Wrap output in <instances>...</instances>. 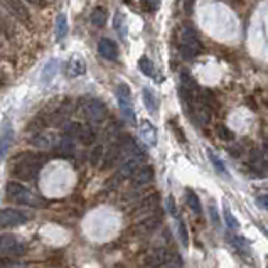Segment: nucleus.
<instances>
[{
  "label": "nucleus",
  "instance_id": "obj_1",
  "mask_svg": "<svg viewBox=\"0 0 268 268\" xmlns=\"http://www.w3.org/2000/svg\"><path fill=\"white\" fill-rule=\"evenodd\" d=\"M46 157L38 152H30V154L20 155L17 160L14 162L12 176L20 179V181H32L38 177L39 171L43 169L46 164Z\"/></svg>",
  "mask_w": 268,
  "mask_h": 268
},
{
  "label": "nucleus",
  "instance_id": "obj_2",
  "mask_svg": "<svg viewBox=\"0 0 268 268\" xmlns=\"http://www.w3.org/2000/svg\"><path fill=\"white\" fill-rule=\"evenodd\" d=\"M5 194H7V197L12 203L24 204V206H41L39 199L20 182L10 181L7 186H5Z\"/></svg>",
  "mask_w": 268,
  "mask_h": 268
},
{
  "label": "nucleus",
  "instance_id": "obj_3",
  "mask_svg": "<svg viewBox=\"0 0 268 268\" xmlns=\"http://www.w3.org/2000/svg\"><path fill=\"white\" fill-rule=\"evenodd\" d=\"M81 107H83V113H85V118L93 125L102 123L108 115L105 103L96 98H85L81 102Z\"/></svg>",
  "mask_w": 268,
  "mask_h": 268
},
{
  "label": "nucleus",
  "instance_id": "obj_4",
  "mask_svg": "<svg viewBox=\"0 0 268 268\" xmlns=\"http://www.w3.org/2000/svg\"><path fill=\"white\" fill-rule=\"evenodd\" d=\"M145 265L149 266H182L181 256L171 253L167 248H157L147 256Z\"/></svg>",
  "mask_w": 268,
  "mask_h": 268
},
{
  "label": "nucleus",
  "instance_id": "obj_5",
  "mask_svg": "<svg viewBox=\"0 0 268 268\" xmlns=\"http://www.w3.org/2000/svg\"><path fill=\"white\" fill-rule=\"evenodd\" d=\"M29 219H32V214L24 213L20 209L5 208L0 211V226L2 228H15V226L27 223Z\"/></svg>",
  "mask_w": 268,
  "mask_h": 268
},
{
  "label": "nucleus",
  "instance_id": "obj_6",
  "mask_svg": "<svg viewBox=\"0 0 268 268\" xmlns=\"http://www.w3.org/2000/svg\"><path fill=\"white\" fill-rule=\"evenodd\" d=\"M199 86L196 80L187 75V73H182L181 75V85H179V93H181L182 99L186 102L187 105H192L197 102V96H199Z\"/></svg>",
  "mask_w": 268,
  "mask_h": 268
},
{
  "label": "nucleus",
  "instance_id": "obj_7",
  "mask_svg": "<svg viewBox=\"0 0 268 268\" xmlns=\"http://www.w3.org/2000/svg\"><path fill=\"white\" fill-rule=\"evenodd\" d=\"M2 5L9 10L10 15H14L19 22H22L24 25H32V17L30 12L22 0H2Z\"/></svg>",
  "mask_w": 268,
  "mask_h": 268
},
{
  "label": "nucleus",
  "instance_id": "obj_8",
  "mask_svg": "<svg viewBox=\"0 0 268 268\" xmlns=\"http://www.w3.org/2000/svg\"><path fill=\"white\" fill-rule=\"evenodd\" d=\"M0 253L9 256H22L25 245L14 234H0Z\"/></svg>",
  "mask_w": 268,
  "mask_h": 268
},
{
  "label": "nucleus",
  "instance_id": "obj_9",
  "mask_svg": "<svg viewBox=\"0 0 268 268\" xmlns=\"http://www.w3.org/2000/svg\"><path fill=\"white\" fill-rule=\"evenodd\" d=\"M140 162L142 160L139 159V157H128L127 162H125V164H122V167L118 169L117 174L112 177V184H110V187H117L122 181L128 179L130 176H132V172L140 165Z\"/></svg>",
  "mask_w": 268,
  "mask_h": 268
},
{
  "label": "nucleus",
  "instance_id": "obj_10",
  "mask_svg": "<svg viewBox=\"0 0 268 268\" xmlns=\"http://www.w3.org/2000/svg\"><path fill=\"white\" fill-rule=\"evenodd\" d=\"M122 157V147H120L118 140H113L112 144L108 145L107 150H103V157H102V171H108L110 167H113L118 162V159Z\"/></svg>",
  "mask_w": 268,
  "mask_h": 268
},
{
  "label": "nucleus",
  "instance_id": "obj_11",
  "mask_svg": "<svg viewBox=\"0 0 268 268\" xmlns=\"http://www.w3.org/2000/svg\"><path fill=\"white\" fill-rule=\"evenodd\" d=\"M160 224H162V218L154 214V216H147L135 226H132V231L133 234H149V233H154L155 229H159Z\"/></svg>",
  "mask_w": 268,
  "mask_h": 268
},
{
  "label": "nucleus",
  "instance_id": "obj_12",
  "mask_svg": "<svg viewBox=\"0 0 268 268\" xmlns=\"http://www.w3.org/2000/svg\"><path fill=\"white\" fill-rule=\"evenodd\" d=\"M130 177H132L133 187H142V186H145V184L152 182V179H154V169H152L150 165H140L132 172Z\"/></svg>",
  "mask_w": 268,
  "mask_h": 268
},
{
  "label": "nucleus",
  "instance_id": "obj_13",
  "mask_svg": "<svg viewBox=\"0 0 268 268\" xmlns=\"http://www.w3.org/2000/svg\"><path fill=\"white\" fill-rule=\"evenodd\" d=\"M98 52L105 57V59L115 61L118 57V46L112 39L102 38L99 39V43H98Z\"/></svg>",
  "mask_w": 268,
  "mask_h": 268
},
{
  "label": "nucleus",
  "instance_id": "obj_14",
  "mask_svg": "<svg viewBox=\"0 0 268 268\" xmlns=\"http://www.w3.org/2000/svg\"><path fill=\"white\" fill-rule=\"evenodd\" d=\"M70 115H71V102L70 99H66V102H62L59 107L54 110L52 117L49 118V123L59 127V125H62L68 118H70Z\"/></svg>",
  "mask_w": 268,
  "mask_h": 268
},
{
  "label": "nucleus",
  "instance_id": "obj_15",
  "mask_svg": "<svg viewBox=\"0 0 268 268\" xmlns=\"http://www.w3.org/2000/svg\"><path fill=\"white\" fill-rule=\"evenodd\" d=\"M32 145L38 147L39 150H51L56 147V137L49 133V132H38L36 133V137L32 139Z\"/></svg>",
  "mask_w": 268,
  "mask_h": 268
},
{
  "label": "nucleus",
  "instance_id": "obj_16",
  "mask_svg": "<svg viewBox=\"0 0 268 268\" xmlns=\"http://www.w3.org/2000/svg\"><path fill=\"white\" fill-rule=\"evenodd\" d=\"M140 127V135L149 145H155L157 144V128L154 127V123L149 122V120H142L139 123Z\"/></svg>",
  "mask_w": 268,
  "mask_h": 268
},
{
  "label": "nucleus",
  "instance_id": "obj_17",
  "mask_svg": "<svg viewBox=\"0 0 268 268\" xmlns=\"http://www.w3.org/2000/svg\"><path fill=\"white\" fill-rule=\"evenodd\" d=\"M182 43L194 47L196 51L201 52V41H199L196 30H194L192 25H186V27L182 29Z\"/></svg>",
  "mask_w": 268,
  "mask_h": 268
},
{
  "label": "nucleus",
  "instance_id": "obj_18",
  "mask_svg": "<svg viewBox=\"0 0 268 268\" xmlns=\"http://www.w3.org/2000/svg\"><path fill=\"white\" fill-rule=\"evenodd\" d=\"M118 98V105H120V110L123 113V118H127L132 125H137V117H135V110H133V105H132V99L130 98Z\"/></svg>",
  "mask_w": 268,
  "mask_h": 268
},
{
  "label": "nucleus",
  "instance_id": "obj_19",
  "mask_svg": "<svg viewBox=\"0 0 268 268\" xmlns=\"http://www.w3.org/2000/svg\"><path fill=\"white\" fill-rule=\"evenodd\" d=\"M85 71H86V62L81 57L75 56L68 61V75L70 76H81L85 75Z\"/></svg>",
  "mask_w": 268,
  "mask_h": 268
},
{
  "label": "nucleus",
  "instance_id": "obj_20",
  "mask_svg": "<svg viewBox=\"0 0 268 268\" xmlns=\"http://www.w3.org/2000/svg\"><path fill=\"white\" fill-rule=\"evenodd\" d=\"M142 98H144L145 108L149 110L150 113H157V110H159V102H157L155 93L152 91L150 88H144V89H142Z\"/></svg>",
  "mask_w": 268,
  "mask_h": 268
},
{
  "label": "nucleus",
  "instance_id": "obj_21",
  "mask_svg": "<svg viewBox=\"0 0 268 268\" xmlns=\"http://www.w3.org/2000/svg\"><path fill=\"white\" fill-rule=\"evenodd\" d=\"M57 149H59V154L62 157H66V159H70V157L75 155V142H73V137H68L64 135L62 139L59 140V145H57Z\"/></svg>",
  "mask_w": 268,
  "mask_h": 268
},
{
  "label": "nucleus",
  "instance_id": "obj_22",
  "mask_svg": "<svg viewBox=\"0 0 268 268\" xmlns=\"http://www.w3.org/2000/svg\"><path fill=\"white\" fill-rule=\"evenodd\" d=\"M113 27L120 34V38H127V22H125V15L117 10L113 17Z\"/></svg>",
  "mask_w": 268,
  "mask_h": 268
},
{
  "label": "nucleus",
  "instance_id": "obj_23",
  "mask_svg": "<svg viewBox=\"0 0 268 268\" xmlns=\"http://www.w3.org/2000/svg\"><path fill=\"white\" fill-rule=\"evenodd\" d=\"M89 19H91V24L96 25V27H103L105 24H107V10L103 7H96L93 9L91 15H89Z\"/></svg>",
  "mask_w": 268,
  "mask_h": 268
},
{
  "label": "nucleus",
  "instance_id": "obj_24",
  "mask_svg": "<svg viewBox=\"0 0 268 268\" xmlns=\"http://www.w3.org/2000/svg\"><path fill=\"white\" fill-rule=\"evenodd\" d=\"M68 34V19L64 14H59L56 20V41H62Z\"/></svg>",
  "mask_w": 268,
  "mask_h": 268
},
{
  "label": "nucleus",
  "instance_id": "obj_25",
  "mask_svg": "<svg viewBox=\"0 0 268 268\" xmlns=\"http://www.w3.org/2000/svg\"><path fill=\"white\" fill-rule=\"evenodd\" d=\"M186 197H187V206H189V209H191L194 214H197V216H199V214L203 213V208H201V201H199L197 194L194 192V191H187Z\"/></svg>",
  "mask_w": 268,
  "mask_h": 268
},
{
  "label": "nucleus",
  "instance_id": "obj_26",
  "mask_svg": "<svg viewBox=\"0 0 268 268\" xmlns=\"http://www.w3.org/2000/svg\"><path fill=\"white\" fill-rule=\"evenodd\" d=\"M56 73H57V61L52 59L44 66L43 73H41V80H43V83H49L56 76Z\"/></svg>",
  "mask_w": 268,
  "mask_h": 268
},
{
  "label": "nucleus",
  "instance_id": "obj_27",
  "mask_svg": "<svg viewBox=\"0 0 268 268\" xmlns=\"http://www.w3.org/2000/svg\"><path fill=\"white\" fill-rule=\"evenodd\" d=\"M78 137H80L83 145H91L96 140V133H94V130L91 127H81V132Z\"/></svg>",
  "mask_w": 268,
  "mask_h": 268
},
{
  "label": "nucleus",
  "instance_id": "obj_28",
  "mask_svg": "<svg viewBox=\"0 0 268 268\" xmlns=\"http://www.w3.org/2000/svg\"><path fill=\"white\" fill-rule=\"evenodd\" d=\"M160 203V196L159 194H150L149 197H145L144 201L140 203V208H139V211H149V209H154L157 208V204Z\"/></svg>",
  "mask_w": 268,
  "mask_h": 268
},
{
  "label": "nucleus",
  "instance_id": "obj_29",
  "mask_svg": "<svg viewBox=\"0 0 268 268\" xmlns=\"http://www.w3.org/2000/svg\"><path fill=\"white\" fill-rule=\"evenodd\" d=\"M139 68H140V71L144 73L145 76H154L155 75V68H154V62H152L149 57L147 56H142L140 59H139Z\"/></svg>",
  "mask_w": 268,
  "mask_h": 268
},
{
  "label": "nucleus",
  "instance_id": "obj_30",
  "mask_svg": "<svg viewBox=\"0 0 268 268\" xmlns=\"http://www.w3.org/2000/svg\"><path fill=\"white\" fill-rule=\"evenodd\" d=\"M179 52H181L182 59H186V61H192V59H196L197 54H199V51H196V49H194V47L187 46V44H184V43L179 44Z\"/></svg>",
  "mask_w": 268,
  "mask_h": 268
},
{
  "label": "nucleus",
  "instance_id": "obj_31",
  "mask_svg": "<svg viewBox=\"0 0 268 268\" xmlns=\"http://www.w3.org/2000/svg\"><path fill=\"white\" fill-rule=\"evenodd\" d=\"M231 243H233V246L240 251L241 255H245V253L248 255L250 253V243H248V240L241 238V236H233Z\"/></svg>",
  "mask_w": 268,
  "mask_h": 268
},
{
  "label": "nucleus",
  "instance_id": "obj_32",
  "mask_svg": "<svg viewBox=\"0 0 268 268\" xmlns=\"http://www.w3.org/2000/svg\"><path fill=\"white\" fill-rule=\"evenodd\" d=\"M208 157H209V160H211V164H213L214 169H216L219 174L226 176V167H224V164H223V160L219 159V157L214 154L211 149H208Z\"/></svg>",
  "mask_w": 268,
  "mask_h": 268
},
{
  "label": "nucleus",
  "instance_id": "obj_33",
  "mask_svg": "<svg viewBox=\"0 0 268 268\" xmlns=\"http://www.w3.org/2000/svg\"><path fill=\"white\" fill-rule=\"evenodd\" d=\"M103 145H96L93 147V150L89 152V164L96 167L99 162H102V157H103Z\"/></svg>",
  "mask_w": 268,
  "mask_h": 268
},
{
  "label": "nucleus",
  "instance_id": "obj_34",
  "mask_svg": "<svg viewBox=\"0 0 268 268\" xmlns=\"http://www.w3.org/2000/svg\"><path fill=\"white\" fill-rule=\"evenodd\" d=\"M224 221H226V224H228V228H231V229H238L240 228V224H238V221H236L234 214L229 211L228 204H224Z\"/></svg>",
  "mask_w": 268,
  "mask_h": 268
},
{
  "label": "nucleus",
  "instance_id": "obj_35",
  "mask_svg": "<svg viewBox=\"0 0 268 268\" xmlns=\"http://www.w3.org/2000/svg\"><path fill=\"white\" fill-rule=\"evenodd\" d=\"M81 127H83V125L78 123V122H68L66 127H64V135L78 137V135H80V132H81Z\"/></svg>",
  "mask_w": 268,
  "mask_h": 268
},
{
  "label": "nucleus",
  "instance_id": "obj_36",
  "mask_svg": "<svg viewBox=\"0 0 268 268\" xmlns=\"http://www.w3.org/2000/svg\"><path fill=\"white\" fill-rule=\"evenodd\" d=\"M10 144H12V132L7 130V132L2 135V139H0V157H2L5 152H7Z\"/></svg>",
  "mask_w": 268,
  "mask_h": 268
},
{
  "label": "nucleus",
  "instance_id": "obj_37",
  "mask_svg": "<svg viewBox=\"0 0 268 268\" xmlns=\"http://www.w3.org/2000/svg\"><path fill=\"white\" fill-rule=\"evenodd\" d=\"M216 133H218L219 139H221V140H226V142L234 139V133L231 132V130H229L228 127H224V125H218V127H216Z\"/></svg>",
  "mask_w": 268,
  "mask_h": 268
},
{
  "label": "nucleus",
  "instance_id": "obj_38",
  "mask_svg": "<svg viewBox=\"0 0 268 268\" xmlns=\"http://www.w3.org/2000/svg\"><path fill=\"white\" fill-rule=\"evenodd\" d=\"M118 135H120V127H118V123H110L107 130H105V137L107 139H118Z\"/></svg>",
  "mask_w": 268,
  "mask_h": 268
},
{
  "label": "nucleus",
  "instance_id": "obj_39",
  "mask_svg": "<svg viewBox=\"0 0 268 268\" xmlns=\"http://www.w3.org/2000/svg\"><path fill=\"white\" fill-rule=\"evenodd\" d=\"M179 236L184 246H189V234H187V226L184 221H179Z\"/></svg>",
  "mask_w": 268,
  "mask_h": 268
},
{
  "label": "nucleus",
  "instance_id": "obj_40",
  "mask_svg": "<svg viewBox=\"0 0 268 268\" xmlns=\"http://www.w3.org/2000/svg\"><path fill=\"white\" fill-rule=\"evenodd\" d=\"M117 96L132 99V91H130V86L127 85V83H122V85H118V88H117Z\"/></svg>",
  "mask_w": 268,
  "mask_h": 268
},
{
  "label": "nucleus",
  "instance_id": "obj_41",
  "mask_svg": "<svg viewBox=\"0 0 268 268\" xmlns=\"http://www.w3.org/2000/svg\"><path fill=\"white\" fill-rule=\"evenodd\" d=\"M209 214H211V221H213V224L214 226H219V214H218V209H216V206L214 204H209Z\"/></svg>",
  "mask_w": 268,
  "mask_h": 268
},
{
  "label": "nucleus",
  "instance_id": "obj_42",
  "mask_svg": "<svg viewBox=\"0 0 268 268\" xmlns=\"http://www.w3.org/2000/svg\"><path fill=\"white\" fill-rule=\"evenodd\" d=\"M167 209H169V213L172 214L174 218H179V213H177V209H176V203H174V197L169 196L167 197Z\"/></svg>",
  "mask_w": 268,
  "mask_h": 268
},
{
  "label": "nucleus",
  "instance_id": "obj_43",
  "mask_svg": "<svg viewBox=\"0 0 268 268\" xmlns=\"http://www.w3.org/2000/svg\"><path fill=\"white\" fill-rule=\"evenodd\" d=\"M12 27H10V25L5 22L4 19H0V30H2V32L7 36V38H12V30H10Z\"/></svg>",
  "mask_w": 268,
  "mask_h": 268
},
{
  "label": "nucleus",
  "instance_id": "obj_44",
  "mask_svg": "<svg viewBox=\"0 0 268 268\" xmlns=\"http://www.w3.org/2000/svg\"><path fill=\"white\" fill-rule=\"evenodd\" d=\"M256 204H258L261 209H266V206H268V199H266L265 194H261V196L256 197Z\"/></svg>",
  "mask_w": 268,
  "mask_h": 268
},
{
  "label": "nucleus",
  "instance_id": "obj_45",
  "mask_svg": "<svg viewBox=\"0 0 268 268\" xmlns=\"http://www.w3.org/2000/svg\"><path fill=\"white\" fill-rule=\"evenodd\" d=\"M145 4H147V9H149V10H157L160 0H145Z\"/></svg>",
  "mask_w": 268,
  "mask_h": 268
},
{
  "label": "nucleus",
  "instance_id": "obj_46",
  "mask_svg": "<svg viewBox=\"0 0 268 268\" xmlns=\"http://www.w3.org/2000/svg\"><path fill=\"white\" fill-rule=\"evenodd\" d=\"M25 2L34 4V5H38V7H43V5H46V0H25Z\"/></svg>",
  "mask_w": 268,
  "mask_h": 268
}]
</instances>
